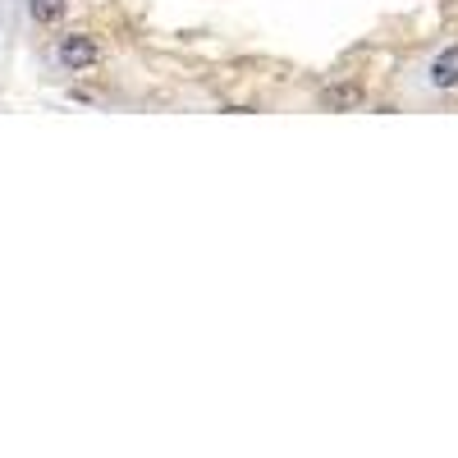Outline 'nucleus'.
Masks as SVG:
<instances>
[{
    "label": "nucleus",
    "mask_w": 458,
    "mask_h": 458,
    "mask_svg": "<svg viewBox=\"0 0 458 458\" xmlns=\"http://www.w3.org/2000/svg\"><path fill=\"white\" fill-rule=\"evenodd\" d=\"M55 60H60V69H69V73L92 69V64L101 60L97 37H88V32H69V37H60V42H55Z\"/></svg>",
    "instance_id": "obj_1"
},
{
    "label": "nucleus",
    "mask_w": 458,
    "mask_h": 458,
    "mask_svg": "<svg viewBox=\"0 0 458 458\" xmlns=\"http://www.w3.org/2000/svg\"><path fill=\"white\" fill-rule=\"evenodd\" d=\"M362 101H367V92L353 79H335L317 92V110H358Z\"/></svg>",
    "instance_id": "obj_2"
},
{
    "label": "nucleus",
    "mask_w": 458,
    "mask_h": 458,
    "mask_svg": "<svg viewBox=\"0 0 458 458\" xmlns=\"http://www.w3.org/2000/svg\"><path fill=\"white\" fill-rule=\"evenodd\" d=\"M427 83L436 92H454L458 88V42L445 47V51H436V60L427 64Z\"/></svg>",
    "instance_id": "obj_3"
},
{
    "label": "nucleus",
    "mask_w": 458,
    "mask_h": 458,
    "mask_svg": "<svg viewBox=\"0 0 458 458\" xmlns=\"http://www.w3.org/2000/svg\"><path fill=\"white\" fill-rule=\"evenodd\" d=\"M64 10H69V0H28V14L37 28H55L64 19Z\"/></svg>",
    "instance_id": "obj_4"
}]
</instances>
